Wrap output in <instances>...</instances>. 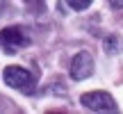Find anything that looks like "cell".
Segmentation results:
<instances>
[{
  "label": "cell",
  "mask_w": 123,
  "mask_h": 114,
  "mask_svg": "<svg viewBox=\"0 0 123 114\" xmlns=\"http://www.w3.org/2000/svg\"><path fill=\"white\" fill-rule=\"evenodd\" d=\"M103 48H105L107 55H119L121 50H123V39H121V34H110V37H105Z\"/></svg>",
  "instance_id": "5"
},
{
  "label": "cell",
  "mask_w": 123,
  "mask_h": 114,
  "mask_svg": "<svg viewBox=\"0 0 123 114\" xmlns=\"http://www.w3.org/2000/svg\"><path fill=\"white\" fill-rule=\"evenodd\" d=\"M2 78H5V82H7L9 87L23 89V91H27V94H30V89H32V82H34L32 73L27 69H23V66H7V69L2 71Z\"/></svg>",
  "instance_id": "2"
},
{
  "label": "cell",
  "mask_w": 123,
  "mask_h": 114,
  "mask_svg": "<svg viewBox=\"0 0 123 114\" xmlns=\"http://www.w3.org/2000/svg\"><path fill=\"white\" fill-rule=\"evenodd\" d=\"M27 2H34V0H27Z\"/></svg>",
  "instance_id": "8"
},
{
  "label": "cell",
  "mask_w": 123,
  "mask_h": 114,
  "mask_svg": "<svg viewBox=\"0 0 123 114\" xmlns=\"http://www.w3.org/2000/svg\"><path fill=\"white\" fill-rule=\"evenodd\" d=\"M80 103L91 112H114L116 110V101L107 91H87L80 96Z\"/></svg>",
  "instance_id": "1"
},
{
  "label": "cell",
  "mask_w": 123,
  "mask_h": 114,
  "mask_svg": "<svg viewBox=\"0 0 123 114\" xmlns=\"http://www.w3.org/2000/svg\"><path fill=\"white\" fill-rule=\"evenodd\" d=\"M93 69H96V64H93L91 53L80 50V53L73 57V62H71V78H73L75 82H82V80H87V78L93 75Z\"/></svg>",
  "instance_id": "3"
},
{
  "label": "cell",
  "mask_w": 123,
  "mask_h": 114,
  "mask_svg": "<svg viewBox=\"0 0 123 114\" xmlns=\"http://www.w3.org/2000/svg\"><path fill=\"white\" fill-rule=\"evenodd\" d=\"M112 9H123V0H107Z\"/></svg>",
  "instance_id": "7"
},
{
  "label": "cell",
  "mask_w": 123,
  "mask_h": 114,
  "mask_svg": "<svg viewBox=\"0 0 123 114\" xmlns=\"http://www.w3.org/2000/svg\"><path fill=\"white\" fill-rule=\"evenodd\" d=\"M91 2H93V0H66V5H68L73 12H84Z\"/></svg>",
  "instance_id": "6"
},
{
  "label": "cell",
  "mask_w": 123,
  "mask_h": 114,
  "mask_svg": "<svg viewBox=\"0 0 123 114\" xmlns=\"http://www.w3.org/2000/svg\"><path fill=\"white\" fill-rule=\"evenodd\" d=\"M27 41L30 39L25 37V32H23L21 27H5V30H0V44L7 50L23 48V46H27Z\"/></svg>",
  "instance_id": "4"
}]
</instances>
